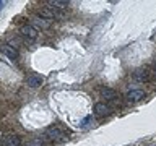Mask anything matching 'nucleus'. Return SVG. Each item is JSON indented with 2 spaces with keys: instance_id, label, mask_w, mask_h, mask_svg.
Returning a JSON list of instances; mask_svg holds the SVG:
<instances>
[{
  "instance_id": "f257e3e1",
  "label": "nucleus",
  "mask_w": 156,
  "mask_h": 146,
  "mask_svg": "<svg viewBox=\"0 0 156 146\" xmlns=\"http://www.w3.org/2000/svg\"><path fill=\"white\" fill-rule=\"evenodd\" d=\"M39 16L46 18V19H52V18H62V13L54 7H46V8L39 10Z\"/></svg>"
},
{
  "instance_id": "f03ea898",
  "label": "nucleus",
  "mask_w": 156,
  "mask_h": 146,
  "mask_svg": "<svg viewBox=\"0 0 156 146\" xmlns=\"http://www.w3.org/2000/svg\"><path fill=\"white\" fill-rule=\"evenodd\" d=\"M112 112V107L106 102H96L94 104V115L96 117H107Z\"/></svg>"
},
{
  "instance_id": "7ed1b4c3",
  "label": "nucleus",
  "mask_w": 156,
  "mask_h": 146,
  "mask_svg": "<svg viewBox=\"0 0 156 146\" xmlns=\"http://www.w3.org/2000/svg\"><path fill=\"white\" fill-rule=\"evenodd\" d=\"M46 136L52 141H57V140H62L63 136H65V133H63L58 127H49V128L46 130Z\"/></svg>"
},
{
  "instance_id": "20e7f679",
  "label": "nucleus",
  "mask_w": 156,
  "mask_h": 146,
  "mask_svg": "<svg viewBox=\"0 0 156 146\" xmlns=\"http://www.w3.org/2000/svg\"><path fill=\"white\" fill-rule=\"evenodd\" d=\"M31 26L33 28H39V29H47L49 26H51V19H46V18H41V16H34L31 19Z\"/></svg>"
},
{
  "instance_id": "39448f33",
  "label": "nucleus",
  "mask_w": 156,
  "mask_h": 146,
  "mask_svg": "<svg viewBox=\"0 0 156 146\" xmlns=\"http://www.w3.org/2000/svg\"><path fill=\"white\" fill-rule=\"evenodd\" d=\"M21 34H23L26 39H29V41H34V39L37 37V29L33 28L31 24H26V26L21 28Z\"/></svg>"
},
{
  "instance_id": "423d86ee",
  "label": "nucleus",
  "mask_w": 156,
  "mask_h": 146,
  "mask_svg": "<svg viewBox=\"0 0 156 146\" xmlns=\"http://www.w3.org/2000/svg\"><path fill=\"white\" fill-rule=\"evenodd\" d=\"M143 97H145V91H141V89H133L125 94V99L129 102H136V101L143 99Z\"/></svg>"
},
{
  "instance_id": "0eeeda50",
  "label": "nucleus",
  "mask_w": 156,
  "mask_h": 146,
  "mask_svg": "<svg viewBox=\"0 0 156 146\" xmlns=\"http://www.w3.org/2000/svg\"><path fill=\"white\" fill-rule=\"evenodd\" d=\"M42 76L41 75H34V73H33V75H28L26 76V85L29 86V88H39V86H41L42 85Z\"/></svg>"
},
{
  "instance_id": "6e6552de",
  "label": "nucleus",
  "mask_w": 156,
  "mask_h": 146,
  "mask_svg": "<svg viewBox=\"0 0 156 146\" xmlns=\"http://www.w3.org/2000/svg\"><path fill=\"white\" fill-rule=\"evenodd\" d=\"M133 78H135V81H138V83L148 81L150 80V71L145 70V68H136L133 71Z\"/></svg>"
},
{
  "instance_id": "1a4fd4ad",
  "label": "nucleus",
  "mask_w": 156,
  "mask_h": 146,
  "mask_svg": "<svg viewBox=\"0 0 156 146\" xmlns=\"http://www.w3.org/2000/svg\"><path fill=\"white\" fill-rule=\"evenodd\" d=\"M3 146H21V140L16 135H7L3 136Z\"/></svg>"
},
{
  "instance_id": "9d476101",
  "label": "nucleus",
  "mask_w": 156,
  "mask_h": 146,
  "mask_svg": "<svg viewBox=\"0 0 156 146\" xmlns=\"http://www.w3.org/2000/svg\"><path fill=\"white\" fill-rule=\"evenodd\" d=\"M0 52H2L3 55H7L8 58H12V60L18 58V50H16V49H13V47H10L8 44H7V46H2V47H0Z\"/></svg>"
},
{
  "instance_id": "9b49d317",
  "label": "nucleus",
  "mask_w": 156,
  "mask_h": 146,
  "mask_svg": "<svg viewBox=\"0 0 156 146\" xmlns=\"http://www.w3.org/2000/svg\"><path fill=\"white\" fill-rule=\"evenodd\" d=\"M101 96L104 97L106 101H114L117 97V92L114 89H111V88H102V89H101Z\"/></svg>"
},
{
  "instance_id": "f8f14e48",
  "label": "nucleus",
  "mask_w": 156,
  "mask_h": 146,
  "mask_svg": "<svg viewBox=\"0 0 156 146\" xmlns=\"http://www.w3.org/2000/svg\"><path fill=\"white\" fill-rule=\"evenodd\" d=\"M49 7H54V8H58V10H63L68 7V2L67 0H51L49 2Z\"/></svg>"
},
{
  "instance_id": "ddd939ff",
  "label": "nucleus",
  "mask_w": 156,
  "mask_h": 146,
  "mask_svg": "<svg viewBox=\"0 0 156 146\" xmlns=\"http://www.w3.org/2000/svg\"><path fill=\"white\" fill-rule=\"evenodd\" d=\"M28 146H42V140L41 138H33L28 143Z\"/></svg>"
},
{
  "instance_id": "4468645a",
  "label": "nucleus",
  "mask_w": 156,
  "mask_h": 146,
  "mask_svg": "<svg viewBox=\"0 0 156 146\" xmlns=\"http://www.w3.org/2000/svg\"><path fill=\"white\" fill-rule=\"evenodd\" d=\"M90 119H91V117H90V115H88V117H85V120H83V125H86V123H88V122H90Z\"/></svg>"
},
{
  "instance_id": "2eb2a0df",
  "label": "nucleus",
  "mask_w": 156,
  "mask_h": 146,
  "mask_svg": "<svg viewBox=\"0 0 156 146\" xmlns=\"http://www.w3.org/2000/svg\"><path fill=\"white\" fill-rule=\"evenodd\" d=\"M153 75H154V76H156V62H154V63H153Z\"/></svg>"
},
{
  "instance_id": "dca6fc26",
  "label": "nucleus",
  "mask_w": 156,
  "mask_h": 146,
  "mask_svg": "<svg viewBox=\"0 0 156 146\" xmlns=\"http://www.w3.org/2000/svg\"><path fill=\"white\" fill-rule=\"evenodd\" d=\"M3 5H5L3 2H0V10H2V8H3Z\"/></svg>"
},
{
  "instance_id": "f3484780",
  "label": "nucleus",
  "mask_w": 156,
  "mask_h": 146,
  "mask_svg": "<svg viewBox=\"0 0 156 146\" xmlns=\"http://www.w3.org/2000/svg\"><path fill=\"white\" fill-rule=\"evenodd\" d=\"M154 146H156V144H154Z\"/></svg>"
}]
</instances>
